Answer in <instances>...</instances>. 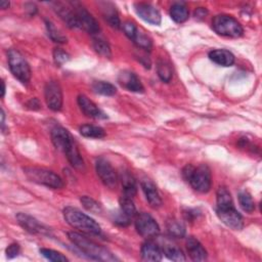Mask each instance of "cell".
<instances>
[{
    "instance_id": "45",
    "label": "cell",
    "mask_w": 262,
    "mask_h": 262,
    "mask_svg": "<svg viewBox=\"0 0 262 262\" xmlns=\"http://www.w3.org/2000/svg\"><path fill=\"white\" fill-rule=\"evenodd\" d=\"M26 8H27V11L30 12L31 16H34L37 13V8H36L35 5L28 4V5H26Z\"/></svg>"
},
{
    "instance_id": "30",
    "label": "cell",
    "mask_w": 262,
    "mask_h": 262,
    "mask_svg": "<svg viewBox=\"0 0 262 262\" xmlns=\"http://www.w3.org/2000/svg\"><path fill=\"white\" fill-rule=\"evenodd\" d=\"M93 48L100 55L107 57V58H111L112 50H111L110 44L103 37L98 36V35L93 36Z\"/></svg>"
},
{
    "instance_id": "2",
    "label": "cell",
    "mask_w": 262,
    "mask_h": 262,
    "mask_svg": "<svg viewBox=\"0 0 262 262\" xmlns=\"http://www.w3.org/2000/svg\"><path fill=\"white\" fill-rule=\"evenodd\" d=\"M68 238L84 255L89 257L90 259L96 261H116L118 260L116 256L110 252L107 248L97 245L96 243L90 241L86 237L81 234L70 232L68 233Z\"/></svg>"
},
{
    "instance_id": "5",
    "label": "cell",
    "mask_w": 262,
    "mask_h": 262,
    "mask_svg": "<svg viewBox=\"0 0 262 262\" xmlns=\"http://www.w3.org/2000/svg\"><path fill=\"white\" fill-rule=\"evenodd\" d=\"M24 173L30 181L53 189L62 188L64 185L62 179L51 170L40 167H26L24 168Z\"/></svg>"
},
{
    "instance_id": "36",
    "label": "cell",
    "mask_w": 262,
    "mask_h": 262,
    "mask_svg": "<svg viewBox=\"0 0 262 262\" xmlns=\"http://www.w3.org/2000/svg\"><path fill=\"white\" fill-rule=\"evenodd\" d=\"M40 254L45 257L47 260L49 261H53V262H64L68 261V258L66 257L64 255H62L61 253L54 251L52 249H46V248H42L40 249Z\"/></svg>"
},
{
    "instance_id": "35",
    "label": "cell",
    "mask_w": 262,
    "mask_h": 262,
    "mask_svg": "<svg viewBox=\"0 0 262 262\" xmlns=\"http://www.w3.org/2000/svg\"><path fill=\"white\" fill-rule=\"evenodd\" d=\"M80 202L82 204V206L88 211V212H91L93 214H100L102 213L103 211V208H102V205L96 202L94 199L90 198V196H87V195H83L81 196L80 199Z\"/></svg>"
},
{
    "instance_id": "20",
    "label": "cell",
    "mask_w": 262,
    "mask_h": 262,
    "mask_svg": "<svg viewBox=\"0 0 262 262\" xmlns=\"http://www.w3.org/2000/svg\"><path fill=\"white\" fill-rule=\"evenodd\" d=\"M209 58L222 67H232L235 63V55L226 49H214L209 52Z\"/></svg>"
},
{
    "instance_id": "39",
    "label": "cell",
    "mask_w": 262,
    "mask_h": 262,
    "mask_svg": "<svg viewBox=\"0 0 262 262\" xmlns=\"http://www.w3.org/2000/svg\"><path fill=\"white\" fill-rule=\"evenodd\" d=\"M130 217H128L127 215H125L121 210L120 212H118L117 214L114 215V222L120 226H127L130 224Z\"/></svg>"
},
{
    "instance_id": "37",
    "label": "cell",
    "mask_w": 262,
    "mask_h": 262,
    "mask_svg": "<svg viewBox=\"0 0 262 262\" xmlns=\"http://www.w3.org/2000/svg\"><path fill=\"white\" fill-rule=\"evenodd\" d=\"M53 59L56 66L60 67L63 63L70 60V54L68 52H66L61 48H55L53 50Z\"/></svg>"
},
{
    "instance_id": "16",
    "label": "cell",
    "mask_w": 262,
    "mask_h": 262,
    "mask_svg": "<svg viewBox=\"0 0 262 262\" xmlns=\"http://www.w3.org/2000/svg\"><path fill=\"white\" fill-rule=\"evenodd\" d=\"M77 103L80 110L84 115L93 119H107V115L98 108L90 98L84 94H79L77 97Z\"/></svg>"
},
{
    "instance_id": "18",
    "label": "cell",
    "mask_w": 262,
    "mask_h": 262,
    "mask_svg": "<svg viewBox=\"0 0 262 262\" xmlns=\"http://www.w3.org/2000/svg\"><path fill=\"white\" fill-rule=\"evenodd\" d=\"M142 188L146 195V199L153 208H158L162 205V199L155 183L150 179H144L142 181Z\"/></svg>"
},
{
    "instance_id": "7",
    "label": "cell",
    "mask_w": 262,
    "mask_h": 262,
    "mask_svg": "<svg viewBox=\"0 0 262 262\" xmlns=\"http://www.w3.org/2000/svg\"><path fill=\"white\" fill-rule=\"evenodd\" d=\"M9 67L12 74L23 84H28L31 79V68L27 59L18 49L8 51Z\"/></svg>"
},
{
    "instance_id": "40",
    "label": "cell",
    "mask_w": 262,
    "mask_h": 262,
    "mask_svg": "<svg viewBox=\"0 0 262 262\" xmlns=\"http://www.w3.org/2000/svg\"><path fill=\"white\" fill-rule=\"evenodd\" d=\"M21 252V247L19 244L14 243L12 245H10L7 249V257L9 259H13L15 257H17Z\"/></svg>"
},
{
    "instance_id": "4",
    "label": "cell",
    "mask_w": 262,
    "mask_h": 262,
    "mask_svg": "<svg viewBox=\"0 0 262 262\" xmlns=\"http://www.w3.org/2000/svg\"><path fill=\"white\" fill-rule=\"evenodd\" d=\"M182 177L193 189L199 192H208L212 185V176L209 167L205 164L198 167L186 165L182 169Z\"/></svg>"
},
{
    "instance_id": "44",
    "label": "cell",
    "mask_w": 262,
    "mask_h": 262,
    "mask_svg": "<svg viewBox=\"0 0 262 262\" xmlns=\"http://www.w3.org/2000/svg\"><path fill=\"white\" fill-rule=\"evenodd\" d=\"M196 216H198V211L196 210H191V209H187L184 212V217L187 220H193Z\"/></svg>"
},
{
    "instance_id": "43",
    "label": "cell",
    "mask_w": 262,
    "mask_h": 262,
    "mask_svg": "<svg viewBox=\"0 0 262 262\" xmlns=\"http://www.w3.org/2000/svg\"><path fill=\"white\" fill-rule=\"evenodd\" d=\"M207 14H208L207 10H205V9H203V8H199V9L195 10V12H194V17H195V19L203 20V19L207 16Z\"/></svg>"
},
{
    "instance_id": "12",
    "label": "cell",
    "mask_w": 262,
    "mask_h": 262,
    "mask_svg": "<svg viewBox=\"0 0 262 262\" xmlns=\"http://www.w3.org/2000/svg\"><path fill=\"white\" fill-rule=\"evenodd\" d=\"M217 216L219 219L228 227H231L234 231H241L244 227V219L242 215L238 212L235 206L216 209Z\"/></svg>"
},
{
    "instance_id": "13",
    "label": "cell",
    "mask_w": 262,
    "mask_h": 262,
    "mask_svg": "<svg viewBox=\"0 0 262 262\" xmlns=\"http://www.w3.org/2000/svg\"><path fill=\"white\" fill-rule=\"evenodd\" d=\"M18 223L25 229L26 232L32 235H42V236H50V229L40 223L36 218L32 217L25 213L17 214Z\"/></svg>"
},
{
    "instance_id": "41",
    "label": "cell",
    "mask_w": 262,
    "mask_h": 262,
    "mask_svg": "<svg viewBox=\"0 0 262 262\" xmlns=\"http://www.w3.org/2000/svg\"><path fill=\"white\" fill-rule=\"evenodd\" d=\"M27 108L30 110H33V111H37L41 108V104L38 98L34 97V98H31V100L27 103Z\"/></svg>"
},
{
    "instance_id": "33",
    "label": "cell",
    "mask_w": 262,
    "mask_h": 262,
    "mask_svg": "<svg viewBox=\"0 0 262 262\" xmlns=\"http://www.w3.org/2000/svg\"><path fill=\"white\" fill-rule=\"evenodd\" d=\"M45 26H46L48 36L53 42H55V43L67 42V37L62 34V33L55 27V25L51 21L45 20Z\"/></svg>"
},
{
    "instance_id": "14",
    "label": "cell",
    "mask_w": 262,
    "mask_h": 262,
    "mask_svg": "<svg viewBox=\"0 0 262 262\" xmlns=\"http://www.w3.org/2000/svg\"><path fill=\"white\" fill-rule=\"evenodd\" d=\"M135 11L142 20L151 25L159 26L162 22L160 12L150 4L138 3L135 5Z\"/></svg>"
},
{
    "instance_id": "1",
    "label": "cell",
    "mask_w": 262,
    "mask_h": 262,
    "mask_svg": "<svg viewBox=\"0 0 262 262\" xmlns=\"http://www.w3.org/2000/svg\"><path fill=\"white\" fill-rule=\"evenodd\" d=\"M50 137L53 146L66 155L74 168H84V161L78 150L76 142L67 129L61 126H54L50 131Z\"/></svg>"
},
{
    "instance_id": "29",
    "label": "cell",
    "mask_w": 262,
    "mask_h": 262,
    "mask_svg": "<svg viewBox=\"0 0 262 262\" xmlns=\"http://www.w3.org/2000/svg\"><path fill=\"white\" fill-rule=\"evenodd\" d=\"M157 73L159 78L165 83L170 82L172 79V67L170 62L165 59H160L157 63Z\"/></svg>"
},
{
    "instance_id": "46",
    "label": "cell",
    "mask_w": 262,
    "mask_h": 262,
    "mask_svg": "<svg viewBox=\"0 0 262 262\" xmlns=\"http://www.w3.org/2000/svg\"><path fill=\"white\" fill-rule=\"evenodd\" d=\"M0 7H2L3 10H7V9H9V7H10V3H9V2H6V0H3V2L0 3Z\"/></svg>"
},
{
    "instance_id": "21",
    "label": "cell",
    "mask_w": 262,
    "mask_h": 262,
    "mask_svg": "<svg viewBox=\"0 0 262 262\" xmlns=\"http://www.w3.org/2000/svg\"><path fill=\"white\" fill-rule=\"evenodd\" d=\"M100 7L103 17L107 21V23L111 27L119 29L121 27V22L116 7L111 3H100Z\"/></svg>"
},
{
    "instance_id": "38",
    "label": "cell",
    "mask_w": 262,
    "mask_h": 262,
    "mask_svg": "<svg viewBox=\"0 0 262 262\" xmlns=\"http://www.w3.org/2000/svg\"><path fill=\"white\" fill-rule=\"evenodd\" d=\"M121 27H122V30H123V32L125 33V35L131 40V38L134 37V35H135V33L137 32V30L139 29L137 26H136V24L135 23H133V22H130V21H127V22H124L122 25H121Z\"/></svg>"
},
{
    "instance_id": "3",
    "label": "cell",
    "mask_w": 262,
    "mask_h": 262,
    "mask_svg": "<svg viewBox=\"0 0 262 262\" xmlns=\"http://www.w3.org/2000/svg\"><path fill=\"white\" fill-rule=\"evenodd\" d=\"M63 218L67 221L69 225L73 228L79 229L82 233L93 235V236H101L102 228L93 218L83 213L77 208L74 207H66L63 209Z\"/></svg>"
},
{
    "instance_id": "19",
    "label": "cell",
    "mask_w": 262,
    "mask_h": 262,
    "mask_svg": "<svg viewBox=\"0 0 262 262\" xmlns=\"http://www.w3.org/2000/svg\"><path fill=\"white\" fill-rule=\"evenodd\" d=\"M186 250L191 260L193 261H205L207 259V251L203 245L192 237L186 240Z\"/></svg>"
},
{
    "instance_id": "34",
    "label": "cell",
    "mask_w": 262,
    "mask_h": 262,
    "mask_svg": "<svg viewBox=\"0 0 262 262\" xmlns=\"http://www.w3.org/2000/svg\"><path fill=\"white\" fill-rule=\"evenodd\" d=\"M238 198H239L240 206L242 207V209L245 212H247V213L254 212V210H255V202H254L253 198H252L251 194L248 191H246V190L240 191Z\"/></svg>"
},
{
    "instance_id": "26",
    "label": "cell",
    "mask_w": 262,
    "mask_h": 262,
    "mask_svg": "<svg viewBox=\"0 0 262 262\" xmlns=\"http://www.w3.org/2000/svg\"><path fill=\"white\" fill-rule=\"evenodd\" d=\"M131 40L135 42V44L139 47V49L141 48L142 50H145V51H150L153 46L152 39L147 34H145V32H143L141 29L137 30V32L135 33V35L133 38H131Z\"/></svg>"
},
{
    "instance_id": "42",
    "label": "cell",
    "mask_w": 262,
    "mask_h": 262,
    "mask_svg": "<svg viewBox=\"0 0 262 262\" xmlns=\"http://www.w3.org/2000/svg\"><path fill=\"white\" fill-rule=\"evenodd\" d=\"M139 60L145 66L146 68H148V69L151 68V60H150L149 56H147V55L144 54L143 52L139 54Z\"/></svg>"
},
{
    "instance_id": "17",
    "label": "cell",
    "mask_w": 262,
    "mask_h": 262,
    "mask_svg": "<svg viewBox=\"0 0 262 262\" xmlns=\"http://www.w3.org/2000/svg\"><path fill=\"white\" fill-rule=\"evenodd\" d=\"M142 258L145 261H161L163 258V250L160 245L152 240H148L142 246Z\"/></svg>"
},
{
    "instance_id": "15",
    "label": "cell",
    "mask_w": 262,
    "mask_h": 262,
    "mask_svg": "<svg viewBox=\"0 0 262 262\" xmlns=\"http://www.w3.org/2000/svg\"><path fill=\"white\" fill-rule=\"evenodd\" d=\"M118 82L128 91L137 93H143L145 91V87L138 75L131 71H122L118 76Z\"/></svg>"
},
{
    "instance_id": "47",
    "label": "cell",
    "mask_w": 262,
    "mask_h": 262,
    "mask_svg": "<svg viewBox=\"0 0 262 262\" xmlns=\"http://www.w3.org/2000/svg\"><path fill=\"white\" fill-rule=\"evenodd\" d=\"M5 94H6V84L5 82H3V97L5 96Z\"/></svg>"
},
{
    "instance_id": "10",
    "label": "cell",
    "mask_w": 262,
    "mask_h": 262,
    "mask_svg": "<svg viewBox=\"0 0 262 262\" xmlns=\"http://www.w3.org/2000/svg\"><path fill=\"white\" fill-rule=\"evenodd\" d=\"M95 170L101 178L103 183L109 188H114L118 182V175L111 165V163L104 157H100L96 159L95 162Z\"/></svg>"
},
{
    "instance_id": "8",
    "label": "cell",
    "mask_w": 262,
    "mask_h": 262,
    "mask_svg": "<svg viewBox=\"0 0 262 262\" xmlns=\"http://www.w3.org/2000/svg\"><path fill=\"white\" fill-rule=\"evenodd\" d=\"M137 232L145 239L152 240L159 236L160 226L157 221L148 213H139L136 216Z\"/></svg>"
},
{
    "instance_id": "23",
    "label": "cell",
    "mask_w": 262,
    "mask_h": 262,
    "mask_svg": "<svg viewBox=\"0 0 262 262\" xmlns=\"http://www.w3.org/2000/svg\"><path fill=\"white\" fill-rule=\"evenodd\" d=\"M80 135L87 139H104L106 137V131L101 126L92 124H84L79 128Z\"/></svg>"
},
{
    "instance_id": "32",
    "label": "cell",
    "mask_w": 262,
    "mask_h": 262,
    "mask_svg": "<svg viewBox=\"0 0 262 262\" xmlns=\"http://www.w3.org/2000/svg\"><path fill=\"white\" fill-rule=\"evenodd\" d=\"M167 231L172 238H183L185 236V226L177 219H170L167 221Z\"/></svg>"
},
{
    "instance_id": "6",
    "label": "cell",
    "mask_w": 262,
    "mask_h": 262,
    "mask_svg": "<svg viewBox=\"0 0 262 262\" xmlns=\"http://www.w3.org/2000/svg\"><path fill=\"white\" fill-rule=\"evenodd\" d=\"M212 28L218 35L224 37L239 38L244 33V29L238 20L227 15H218L214 17Z\"/></svg>"
},
{
    "instance_id": "24",
    "label": "cell",
    "mask_w": 262,
    "mask_h": 262,
    "mask_svg": "<svg viewBox=\"0 0 262 262\" xmlns=\"http://www.w3.org/2000/svg\"><path fill=\"white\" fill-rule=\"evenodd\" d=\"M170 17L175 23L181 24L188 20L189 12L183 3H175L170 9Z\"/></svg>"
},
{
    "instance_id": "25",
    "label": "cell",
    "mask_w": 262,
    "mask_h": 262,
    "mask_svg": "<svg viewBox=\"0 0 262 262\" xmlns=\"http://www.w3.org/2000/svg\"><path fill=\"white\" fill-rule=\"evenodd\" d=\"M162 250H163V255H165L169 260L176 261V262H182L186 260L182 250L179 249L176 245H173L169 242L163 245Z\"/></svg>"
},
{
    "instance_id": "31",
    "label": "cell",
    "mask_w": 262,
    "mask_h": 262,
    "mask_svg": "<svg viewBox=\"0 0 262 262\" xmlns=\"http://www.w3.org/2000/svg\"><path fill=\"white\" fill-rule=\"evenodd\" d=\"M119 204H120V210L125 215H127L130 218H134L137 216V214H138L137 208H136V205L131 196L123 194L119 200Z\"/></svg>"
},
{
    "instance_id": "22",
    "label": "cell",
    "mask_w": 262,
    "mask_h": 262,
    "mask_svg": "<svg viewBox=\"0 0 262 262\" xmlns=\"http://www.w3.org/2000/svg\"><path fill=\"white\" fill-rule=\"evenodd\" d=\"M120 180L122 183L124 194L134 198L138 192L137 180L134 177V175L131 174L129 171H122L120 174Z\"/></svg>"
},
{
    "instance_id": "11",
    "label": "cell",
    "mask_w": 262,
    "mask_h": 262,
    "mask_svg": "<svg viewBox=\"0 0 262 262\" xmlns=\"http://www.w3.org/2000/svg\"><path fill=\"white\" fill-rule=\"evenodd\" d=\"M45 102L47 107L54 111L58 112L62 108V91L59 83L54 80H50L46 83L44 88Z\"/></svg>"
},
{
    "instance_id": "9",
    "label": "cell",
    "mask_w": 262,
    "mask_h": 262,
    "mask_svg": "<svg viewBox=\"0 0 262 262\" xmlns=\"http://www.w3.org/2000/svg\"><path fill=\"white\" fill-rule=\"evenodd\" d=\"M72 6L76 13L79 29H83L92 36L100 34L101 27L98 25V22L94 19V17L82 5L78 3H72Z\"/></svg>"
},
{
    "instance_id": "28",
    "label": "cell",
    "mask_w": 262,
    "mask_h": 262,
    "mask_svg": "<svg viewBox=\"0 0 262 262\" xmlns=\"http://www.w3.org/2000/svg\"><path fill=\"white\" fill-rule=\"evenodd\" d=\"M92 89L95 93L105 96H113L117 93L116 86L107 81H94L92 83Z\"/></svg>"
},
{
    "instance_id": "27",
    "label": "cell",
    "mask_w": 262,
    "mask_h": 262,
    "mask_svg": "<svg viewBox=\"0 0 262 262\" xmlns=\"http://www.w3.org/2000/svg\"><path fill=\"white\" fill-rule=\"evenodd\" d=\"M216 201H217L216 209H221V208L234 206V202H233L231 192L228 191V189L226 187H223V186H220L217 190Z\"/></svg>"
}]
</instances>
